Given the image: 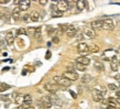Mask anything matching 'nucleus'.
Segmentation results:
<instances>
[{
	"label": "nucleus",
	"mask_w": 120,
	"mask_h": 109,
	"mask_svg": "<svg viewBox=\"0 0 120 109\" xmlns=\"http://www.w3.org/2000/svg\"><path fill=\"white\" fill-rule=\"evenodd\" d=\"M53 80H54L55 85H60V86H63V87H68L71 85V80L66 79L65 77L63 76H54L53 77Z\"/></svg>",
	"instance_id": "1"
},
{
	"label": "nucleus",
	"mask_w": 120,
	"mask_h": 109,
	"mask_svg": "<svg viewBox=\"0 0 120 109\" xmlns=\"http://www.w3.org/2000/svg\"><path fill=\"white\" fill-rule=\"evenodd\" d=\"M77 51H78V53L80 54V56H86L88 53H90V52H89V46H88L85 42H80V43L77 45Z\"/></svg>",
	"instance_id": "2"
},
{
	"label": "nucleus",
	"mask_w": 120,
	"mask_h": 109,
	"mask_svg": "<svg viewBox=\"0 0 120 109\" xmlns=\"http://www.w3.org/2000/svg\"><path fill=\"white\" fill-rule=\"evenodd\" d=\"M113 28H115V23L111 19L106 18L102 20V29L106 30V31H112Z\"/></svg>",
	"instance_id": "3"
},
{
	"label": "nucleus",
	"mask_w": 120,
	"mask_h": 109,
	"mask_svg": "<svg viewBox=\"0 0 120 109\" xmlns=\"http://www.w3.org/2000/svg\"><path fill=\"white\" fill-rule=\"evenodd\" d=\"M63 77H65L66 79H68V80H77L79 77H78V74H77L75 71H73V72H69V71H66V72L63 73Z\"/></svg>",
	"instance_id": "4"
},
{
	"label": "nucleus",
	"mask_w": 120,
	"mask_h": 109,
	"mask_svg": "<svg viewBox=\"0 0 120 109\" xmlns=\"http://www.w3.org/2000/svg\"><path fill=\"white\" fill-rule=\"evenodd\" d=\"M44 89L47 90L49 93H51V94H55L58 90V87H57V85H55V84L46 83V84H44Z\"/></svg>",
	"instance_id": "5"
},
{
	"label": "nucleus",
	"mask_w": 120,
	"mask_h": 109,
	"mask_svg": "<svg viewBox=\"0 0 120 109\" xmlns=\"http://www.w3.org/2000/svg\"><path fill=\"white\" fill-rule=\"evenodd\" d=\"M58 11L61 12H64V11L68 10V4H67V1H64V0H61V1H57V7H56Z\"/></svg>",
	"instance_id": "6"
},
{
	"label": "nucleus",
	"mask_w": 120,
	"mask_h": 109,
	"mask_svg": "<svg viewBox=\"0 0 120 109\" xmlns=\"http://www.w3.org/2000/svg\"><path fill=\"white\" fill-rule=\"evenodd\" d=\"M93 99H94L95 101H102V99H104V95L100 93L99 90H97V89H95L94 91H93Z\"/></svg>",
	"instance_id": "7"
},
{
	"label": "nucleus",
	"mask_w": 120,
	"mask_h": 109,
	"mask_svg": "<svg viewBox=\"0 0 120 109\" xmlns=\"http://www.w3.org/2000/svg\"><path fill=\"white\" fill-rule=\"evenodd\" d=\"M76 63L82 64V65H84V66H87V65H89L90 60L88 57H86V56H79V57L76 58Z\"/></svg>",
	"instance_id": "8"
},
{
	"label": "nucleus",
	"mask_w": 120,
	"mask_h": 109,
	"mask_svg": "<svg viewBox=\"0 0 120 109\" xmlns=\"http://www.w3.org/2000/svg\"><path fill=\"white\" fill-rule=\"evenodd\" d=\"M84 34L88 38H95V36L97 35V33L95 31L94 29H91L90 26H88V28H85L84 29Z\"/></svg>",
	"instance_id": "9"
},
{
	"label": "nucleus",
	"mask_w": 120,
	"mask_h": 109,
	"mask_svg": "<svg viewBox=\"0 0 120 109\" xmlns=\"http://www.w3.org/2000/svg\"><path fill=\"white\" fill-rule=\"evenodd\" d=\"M30 4H31V1L30 0H23V1H20L19 4V9L21 11H26L29 9Z\"/></svg>",
	"instance_id": "10"
},
{
	"label": "nucleus",
	"mask_w": 120,
	"mask_h": 109,
	"mask_svg": "<svg viewBox=\"0 0 120 109\" xmlns=\"http://www.w3.org/2000/svg\"><path fill=\"white\" fill-rule=\"evenodd\" d=\"M11 17H12L13 20H15V21H18L19 19H20V17H21V10L19 9V7L13 8V10L11 12Z\"/></svg>",
	"instance_id": "11"
},
{
	"label": "nucleus",
	"mask_w": 120,
	"mask_h": 109,
	"mask_svg": "<svg viewBox=\"0 0 120 109\" xmlns=\"http://www.w3.org/2000/svg\"><path fill=\"white\" fill-rule=\"evenodd\" d=\"M90 28L94 30H101L102 29V20H95L90 23Z\"/></svg>",
	"instance_id": "12"
},
{
	"label": "nucleus",
	"mask_w": 120,
	"mask_h": 109,
	"mask_svg": "<svg viewBox=\"0 0 120 109\" xmlns=\"http://www.w3.org/2000/svg\"><path fill=\"white\" fill-rule=\"evenodd\" d=\"M109 62H110V67H111V71L116 72L117 69H118V66H119V61H117V57H116V56H113Z\"/></svg>",
	"instance_id": "13"
},
{
	"label": "nucleus",
	"mask_w": 120,
	"mask_h": 109,
	"mask_svg": "<svg viewBox=\"0 0 120 109\" xmlns=\"http://www.w3.org/2000/svg\"><path fill=\"white\" fill-rule=\"evenodd\" d=\"M65 33H66V35L68 36V38H73V36L76 35L77 31H76V29H75V26H68V29H67V30L65 31Z\"/></svg>",
	"instance_id": "14"
},
{
	"label": "nucleus",
	"mask_w": 120,
	"mask_h": 109,
	"mask_svg": "<svg viewBox=\"0 0 120 109\" xmlns=\"http://www.w3.org/2000/svg\"><path fill=\"white\" fill-rule=\"evenodd\" d=\"M13 41H15V35H13V33L11 32H8L6 34V42L8 43V45H12L13 44Z\"/></svg>",
	"instance_id": "15"
},
{
	"label": "nucleus",
	"mask_w": 120,
	"mask_h": 109,
	"mask_svg": "<svg viewBox=\"0 0 120 109\" xmlns=\"http://www.w3.org/2000/svg\"><path fill=\"white\" fill-rule=\"evenodd\" d=\"M29 15H30V20L33 22H38L40 20V13L38 11H32Z\"/></svg>",
	"instance_id": "16"
},
{
	"label": "nucleus",
	"mask_w": 120,
	"mask_h": 109,
	"mask_svg": "<svg viewBox=\"0 0 120 109\" xmlns=\"http://www.w3.org/2000/svg\"><path fill=\"white\" fill-rule=\"evenodd\" d=\"M31 102H32V96L31 95H24L23 96V105H26L29 107V105H31Z\"/></svg>",
	"instance_id": "17"
},
{
	"label": "nucleus",
	"mask_w": 120,
	"mask_h": 109,
	"mask_svg": "<svg viewBox=\"0 0 120 109\" xmlns=\"http://www.w3.org/2000/svg\"><path fill=\"white\" fill-rule=\"evenodd\" d=\"M87 4V2L86 1H84V0H78V1H76V6H77V9L78 10H84V8H85V6Z\"/></svg>",
	"instance_id": "18"
},
{
	"label": "nucleus",
	"mask_w": 120,
	"mask_h": 109,
	"mask_svg": "<svg viewBox=\"0 0 120 109\" xmlns=\"http://www.w3.org/2000/svg\"><path fill=\"white\" fill-rule=\"evenodd\" d=\"M91 79H93V77L89 75V74H85L83 77H82V83L83 84H88L90 83Z\"/></svg>",
	"instance_id": "19"
},
{
	"label": "nucleus",
	"mask_w": 120,
	"mask_h": 109,
	"mask_svg": "<svg viewBox=\"0 0 120 109\" xmlns=\"http://www.w3.org/2000/svg\"><path fill=\"white\" fill-rule=\"evenodd\" d=\"M94 66L97 71H104V64L101 61H94Z\"/></svg>",
	"instance_id": "20"
},
{
	"label": "nucleus",
	"mask_w": 120,
	"mask_h": 109,
	"mask_svg": "<svg viewBox=\"0 0 120 109\" xmlns=\"http://www.w3.org/2000/svg\"><path fill=\"white\" fill-rule=\"evenodd\" d=\"M23 96H24V95H18V96H15V100L19 106H21L22 104H23Z\"/></svg>",
	"instance_id": "21"
},
{
	"label": "nucleus",
	"mask_w": 120,
	"mask_h": 109,
	"mask_svg": "<svg viewBox=\"0 0 120 109\" xmlns=\"http://www.w3.org/2000/svg\"><path fill=\"white\" fill-rule=\"evenodd\" d=\"M52 17L53 18H61V17H63V12H61V11H58L56 9V10L52 11Z\"/></svg>",
	"instance_id": "22"
},
{
	"label": "nucleus",
	"mask_w": 120,
	"mask_h": 109,
	"mask_svg": "<svg viewBox=\"0 0 120 109\" xmlns=\"http://www.w3.org/2000/svg\"><path fill=\"white\" fill-rule=\"evenodd\" d=\"M9 88H10V86H9L8 84H4V83L0 84V93H2V91H6V90H8Z\"/></svg>",
	"instance_id": "23"
},
{
	"label": "nucleus",
	"mask_w": 120,
	"mask_h": 109,
	"mask_svg": "<svg viewBox=\"0 0 120 109\" xmlns=\"http://www.w3.org/2000/svg\"><path fill=\"white\" fill-rule=\"evenodd\" d=\"M35 31H37V28H28V30H26V34H29V35H34V33H35Z\"/></svg>",
	"instance_id": "24"
},
{
	"label": "nucleus",
	"mask_w": 120,
	"mask_h": 109,
	"mask_svg": "<svg viewBox=\"0 0 120 109\" xmlns=\"http://www.w3.org/2000/svg\"><path fill=\"white\" fill-rule=\"evenodd\" d=\"M108 102H109V106H113V107H116V105H118V104H117V100L115 98H112V97H109Z\"/></svg>",
	"instance_id": "25"
},
{
	"label": "nucleus",
	"mask_w": 120,
	"mask_h": 109,
	"mask_svg": "<svg viewBox=\"0 0 120 109\" xmlns=\"http://www.w3.org/2000/svg\"><path fill=\"white\" fill-rule=\"evenodd\" d=\"M75 67H76V68L78 69V71H80V72H85V71H86V66L82 65V64H78V63H76Z\"/></svg>",
	"instance_id": "26"
},
{
	"label": "nucleus",
	"mask_w": 120,
	"mask_h": 109,
	"mask_svg": "<svg viewBox=\"0 0 120 109\" xmlns=\"http://www.w3.org/2000/svg\"><path fill=\"white\" fill-rule=\"evenodd\" d=\"M22 34H26V29L20 28V29L17 30V35H22Z\"/></svg>",
	"instance_id": "27"
},
{
	"label": "nucleus",
	"mask_w": 120,
	"mask_h": 109,
	"mask_svg": "<svg viewBox=\"0 0 120 109\" xmlns=\"http://www.w3.org/2000/svg\"><path fill=\"white\" fill-rule=\"evenodd\" d=\"M34 38L35 39H40V36H41V28L39 26V28H37V31H35V33H34Z\"/></svg>",
	"instance_id": "28"
},
{
	"label": "nucleus",
	"mask_w": 120,
	"mask_h": 109,
	"mask_svg": "<svg viewBox=\"0 0 120 109\" xmlns=\"http://www.w3.org/2000/svg\"><path fill=\"white\" fill-rule=\"evenodd\" d=\"M10 95H2V96H0V99L1 100H4V101H9L10 100Z\"/></svg>",
	"instance_id": "29"
},
{
	"label": "nucleus",
	"mask_w": 120,
	"mask_h": 109,
	"mask_svg": "<svg viewBox=\"0 0 120 109\" xmlns=\"http://www.w3.org/2000/svg\"><path fill=\"white\" fill-rule=\"evenodd\" d=\"M108 89H110V90H117V86L115 84H109L108 85Z\"/></svg>",
	"instance_id": "30"
},
{
	"label": "nucleus",
	"mask_w": 120,
	"mask_h": 109,
	"mask_svg": "<svg viewBox=\"0 0 120 109\" xmlns=\"http://www.w3.org/2000/svg\"><path fill=\"white\" fill-rule=\"evenodd\" d=\"M22 20H23L24 22L31 21V20H30V15H23V18H22Z\"/></svg>",
	"instance_id": "31"
},
{
	"label": "nucleus",
	"mask_w": 120,
	"mask_h": 109,
	"mask_svg": "<svg viewBox=\"0 0 120 109\" xmlns=\"http://www.w3.org/2000/svg\"><path fill=\"white\" fill-rule=\"evenodd\" d=\"M90 51L94 52V53H95V52H98V46H96V45H93V46L89 49V52H90Z\"/></svg>",
	"instance_id": "32"
},
{
	"label": "nucleus",
	"mask_w": 120,
	"mask_h": 109,
	"mask_svg": "<svg viewBox=\"0 0 120 109\" xmlns=\"http://www.w3.org/2000/svg\"><path fill=\"white\" fill-rule=\"evenodd\" d=\"M51 56H52V53L50 51H47L46 54H45V58H46V60H49V58H51Z\"/></svg>",
	"instance_id": "33"
},
{
	"label": "nucleus",
	"mask_w": 120,
	"mask_h": 109,
	"mask_svg": "<svg viewBox=\"0 0 120 109\" xmlns=\"http://www.w3.org/2000/svg\"><path fill=\"white\" fill-rule=\"evenodd\" d=\"M69 94L72 95V97H73V98H77V95H76V93H74L73 90H69Z\"/></svg>",
	"instance_id": "34"
},
{
	"label": "nucleus",
	"mask_w": 120,
	"mask_h": 109,
	"mask_svg": "<svg viewBox=\"0 0 120 109\" xmlns=\"http://www.w3.org/2000/svg\"><path fill=\"white\" fill-rule=\"evenodd\" d=\"M39 4H42V6H44V4H47V0H40V1H39Z\"/></svg>",
	"instance_id": "35"
},
{
	"label": "nucleus",
	"mask_w": 120,
	"mask_h": 109,
	"mask_svg": "<svg viewBox=\"0 0 120 109\" xmlns=\"http://www.w3.org/2000/svg\"><path fill=\"white\" fill-rule=\"evenodd\" d=\"M10 1H8V0H0V4H9Z\"/></svg>",
	"instance_id": "36"
},
{
	"label": "nucleus",
	"mask_w": 120,
	"mask_h": 109,
	"mask_svg": "<svg viewBox=\"0 0 120 109\" xmlns=\"http://www.w3.org/2000/svg\"><path fill=\"white\" fill-rule=\"evenodd\" d=\"M6 43H7V42H6V40H1V41H0V46H4V45H6Z\"/></svg>",
	"instance_id": "37"
},
{
	"label": "nucleus",
	"mask_w": 120,
	"mask_h": 109,
	"mask_svg": "<svg viewBox=\"0 0 120 109\" xmlns=\"http://www.w3.org/2000/svg\"><path fill=\"white\" fill-rule=\"evenodd\" d=\"M58 38H56V36H55V38H53V42H54V43H58Z\"/></svg>",
	"instance_id": "38"
},
{
	"label": "nucleus",
	"mask_w": 120,
	"mask_h": 109,
	"mask_svg": "<svg viewBox=\"0 0 120 109\" xmlns=\"http://www.w3.org/2000/svg\"><path fill=\"white\" fill-rule=\"evenodd\" d=\"M115 78H116L117 80H118V82H119L120 83V74H118V75H116V76H115Z\"/></svg>",
	"instance_id": "39"
},
{
	"label": "nucleus",
	"mask_w": 120,
	"mask_h": 109,
	"mask_svg": "<svg viewBox=\"0 0 120 109\" xmlns=\"http://www.w3.org/2000/svg\"><path fill=\"white\" fill-rule=\"evenodd\" d=\"M107 109H116V107H113V106H108Z\"/></svg>",
	"instance_id": "40"
},
{
	"label": "nucleus",
	"mask_w": 120,
	"mask_h": 109,
	"mask_svg": "<svg viewBox=\"0 0 120 109\" xmlns=\"http://www.w3.org/2000/svg\"><path fill=\"white\" fill-rule=\"evenodd\" d=\"M117 98H120V90L117 91Z\"/></svg>",
	"instance_id": "41"
},
{
	"label": "nucleus",
	"mask_w": 120,
	"mask_h": 109,
	"mask_svg": "<svg viewBox=\"0 0 120 109\" xmlns=\"http://www.w3.org/2000/svg\"><path fill=\"white\" fill-rule=\"evenodd\" d=\"M13 4H20V1H18V0H15V1H13Z\"/></svg>",
	"instance_id": "42"
},
{
	"label": "nucleus",
	"mask_w": 120,
	"mask_h": 109,
	"mask_svg": "<svg viewBox=\"0 0 120 109\" xmlns=\"http://www.w3.org/2000/svg\"><path fill=\"white\" fill-rule=\"evenodd\" d=\"M9 69H10L9 67H4V72H6V71H9Z\"/></svg>",
	"instance_id": "43"
},
{
	"label": "nucleus",
	"mask_w": 120,
	"mask_h": 109,
	"mask_svg": "<svg viewBox=\"0 0 120 109\" xmlns=\"http://www.w3.org/2000/svg\"><path fill=\"white\" fill-rule=\"evenodd\" d=\"M116 100H117V104H120V98H117Z\"/></svg>",
	"instance_id": "44"
},
{
	"label": "nucleus",
	"mask_w": 120,
	"mask_h": 109,
	"mask_svg": "<svg viewBox=\"0 0 120 109\" xmlns=\"http://www.w3.org/2000/svg\"><path fill=\"white\" fill-rule=\"evenodd\" d=\"M26 109H34V108H33V107H31V106H29V107H26Z\"/></svg>",
	"instance_id": "45"
},
{
	"label": "nucleus",
	"mask_w": 120,
	"mask_h": 109,
	"mask_svg": "<svg viewBox=\"0 0 120 109\" xmlns=\"http://www.w3.org/2000/svg\"><path fill=\"white\" fill-rule=\"evenodd\" d=\"M40 109H45V108H40Z\"/></svg>",
	"instance_id": "46"
},
{
	"label": "nucleus",
	"mask_w": 120,
	"mask_h": 109,
	"mask_svg": "<svg viewBox=\"0 0 120 109\" xmlns=\"http://www.w3.org/2000/svg\"><path fill=\"white\" fill-rule=\"evenodd\" d=\"M119 65H120V62H119Z\"/></svg>",
	"instance_id": "47"
},
{
	"label": "nucleus",
	"mask_w": 120,
	"mask_h": 109,
	"mask_svg": "<svg viewBox=\"0 0 120 109\" xmlns=\"http://www.w3.org/2000/svg\"><path fill=\"white\" fill-rule=\"evenodd\" d=\"M119 50H120V46H119Z\"/></svg>",
	"instance_id": "48"
},
{
	"label": "nucleus",
	"mask_w": 120,
	"mask_h": 109,
	"mask_svg": "<svg viewBox=\"0 0 120 109\" xmlns=\"http://www.w3.org/2000/svg\"><path fill=\"white\" fill-rule=\"evenodd\" d=\"M119 109H120V108H119Z\"/></svg>",
	"instance_id": "49"
}]
</instances>
